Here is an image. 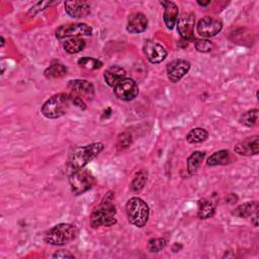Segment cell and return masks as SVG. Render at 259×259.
I'll return each mask as SVG.
<instances>
[{"mask_svg": "<svg viewBox=\"0 0 259 259\" xmlns=\"http://www.w3.org/2000/svg\"><path fill=\"white\" fill-rule=\"evenodd\" d=\"M86 44L82 37H71L65 40L63 44L64 50L69 54H77L85 48Z\"/></svg>", "mask_w": 259, "mask_h": 259, "instance_id": "24", "label": "cell"}, {"mask_svg": "<svg viewBox=\"0 0 259 259\" xmlns=\"http://www.w3.org/2000/svg\"><path fill=\"white\" fill-rule=\"evenodd\" d=\"M167 245V241L164 238H153L148 242V250L151 253H158L162 251Z\"/></svg>", "mask_w": 259, "mask_h": 259, "instance_id": "29", "label": "cell"}, {"mask_svg": "<svg viewBox=\"0 0 259 259\" xmlns=\"http://www.w3.org/2000/svg\"><path fill=\"white\" fill-rule=\"evenodd\" d=\"M208 138V133L203 127H194L186 136V141L190 144H199Z\"/></svg>", "mask_w": 259, "mask_h": 259, "instance_id": "25", "label": "cell"}, {"mask_svg": "<svg viewBox=\"0 0 259 259\" xmlns=\"http://www.w3.org/2000/svg\"><path fill=\"white\" fill-rule=\"evenodd\" d=\"M164 7L163 20L168 29H173L178 19V6L172 1H160Z\"/></svg>", "mask_w": 259, "mask_h": 259, "instance_id": "17", "label": "cell"}, {"mask_svg": "<svg viewBox=\"0 0 259 259\" xmlns=\"http://www.w3.org/2000/svg\"><path fill=\"white\" fill-rule=\"evenodd\" d=\"M223 28L221 19L213 16H204L200 18L196 24V32L201 37H212L217 35Z\"/></svg>", "mask_w": 259, "mask_h": 259, "instance_id": "9", "label": "cell"}, {"mask_svg": "<svg viewBox=\"0 0 259 259\" xmlns=\"http://www.w3.org/2000/svg\"><path fill=\"white\" fill-rule=\"evenodd\" d=\"M92 27L83 22H76V23H67L59 26L56 29V37L59 40H63L64 38H71V37H81V36H88L92 34Z\"/></svg>", "mask_w": 259, "mask_h": 259, "instance_id": "7", "label": "cell"}, {"mask_svg": "<svg viewBox=\"0 0 259 259\" xmlns=\"http://www.w3.org/2000/svg\"><path fill=\"white\" fill-rule=\"evenodd\" d=\"M0 39H1V47L3 48V47H4V42H5V39H4V37H3V36H1V37H0Z\"/></svg>", "mask_w": 259, "mask_h": 259, "instance_id": "34", "label": "cell"}, {"mask_svg": "<svg viewBox=\"0 0 259 259\" xmlns=\"http://www.w3.org/2000/svg\"><path fill=\"white\" fill-rule=\"evenodd\" d=\"M44 74L47 79L62 78L67 74V68L60 62H54L45 70Z\"/></svg>", "mask_w": 259, "mask_h": 259, "instance_id": "22", "label": "cell"}, {"mask_svg": "<svg viewBox=\"0 0 259 259\" xmlns=\"http://www.w3.org/2000/svg\"><path fill=\"white\" fill-rule=\"evenodd\" d=\"M54 258H74V255L71 254L68 250H58L53 254Z\"/></svg>", "mask_w": 259, "mask_h": 259, "instance_id": "32", "label": "cell"}, {"mask_svg": "<svg viewBox=\"0 0 259 259\" xmlns=\"http://www.w3.org/2000/svg\"><path fill=\"white\" fill-rule=\"evenodd\" d=\"M143 51L149 62L152 64H159L167 57L166 49L159 42L152 39H147L144 42Z\"/></svg>", "mask_w": 259, "mask_h": 259, "instance_id": "13", "label": "cell"}, {"mask_svg": "<svg viewBox=\"0 0 259 259\" xmlns=\"http://www.w3.org/2000/svg\"><path fill=\"white\" fill-rule=\"evenodd\" d=\"M204 157H205V152L195 151L187 158V170L190 175H193L197 172Z\"/></svg>", "mask_w": 259, "mask_h": 259, "instance_id": "23", "label": "cell"}, {"mask_svg": "<svg viewBox=\"0 0 259 259\" xmlns=\"http://www.w3.org/2000/svg\"><path fill=\"white\" fill-rule=\"evenodd\" d=\"M115 96L123 101H131L139 94V87L135 80L124 78L113 88Z\"/></svg>", "mask_w": 259, "mask_h": 259, "instance_id": "11", "label": "cell"}, {"mask_svg": "<svg viewBox=\"0 0 259 259\" xmlns=\"http://www.w3.org/2000/svg\"><path fill=\"white\" fill-rule=\"evenodd\" d=\"M69 183L73 194L80 195L91 189L96 183V180L91 171L83 168L81 170L70 173Z\"/></svg>", "mask_w": 259, "mask_h": 259, "instance_id": "6", "label": "cell"}, {"mask_svg": "<svg viewBox=\"0 0 259 259\" xmlns=\"http://www.w3.org/2000/svg\"><path fill=\"white\" fill-rule=\"evenodd\" d=\"M126 76L125 70L117 65H113L105 70L103 74V78L105 83L109 86L114 88L120 81H122Z\"/></svg>", "mask_w": 259, "mask_h": 259, "instance_id": "18", "label": "cell"}, {"mask_svg": "<svg viewBox=\"0 0 259 259\" xmlns=\"http://www.w3.org/2000/svg\"><path fill=\"white\" fill-rule=\"evenodd\" d=\"M240 122L248 127H253L259 123V111L257 108L244 112L240 117Z\"/></svg>", "mask_w": 259, "mask_h": 259, "instance_id": "26", "label": "cell"}, {"mask_svg": "<svg viewBox=\"0 0 259 259\" xmlns=\"http://www.w3.org/2000/svg\"><path fill=\"white\" fill-rule=\"evenodd\" d=\"M78 235L76 226L61 223L51 228L45 235V242L54 246H63L74 241Z\"/></svg>", "mask_w": 259, "mask_h": 259, "instance_id": "4", "label": "cell"}, {"mask_svg": "<svg viewBox=\"0 0 259 259\" xmlns=\"http://www.w3.org/2000/svg\"><path fill=\"white\" fill-rule=\"evenodd\" d=\"M104 149V145L100 142L92 143L86 146H80L73 149L69 155L66 168L72 173L83 169L89 162L96 158Z\"/></svg>", "mask_w": 259, "mask_h": 259, "instance_id": "1", "label": "cell"}, {"mask_svg": "<svg viewBox=\"0 0 259 259\" xmlns=\"http://www.w3.org/2000/svg\"><path fill=\"white\" fill-rule=\"evenodd\" d=\"M125 211L128 222L137 228H143L149 220V205L140 197L130 198L125 204Z\"/></svg>", "mask_w": 259, "mask_h": 259, "instance_id": "5", "label": "cell"}, {"mask_svg": "<svg viewBox=\"0 0 259 259\" xmlns=\"http://www.w3.org/2000/svg\"><path fill=\"white\" fill-rule=\"evenodd\" d=\"M210 3V1H207V2H200V1H197V4L200 5V6H206Z\"/></svg>", "mask_w": 259, "mask_h": 259, "instance_id": "33", "label": "cell"}, {"mask_svg": "<svg viewBox=\"0 0 259 259\" xmlns=\"http://www.w3.org/2000/svg\"><path fill=\"white\" fill-rule=\"evenodd\" d=\"M78 65L83 68V69H86V70H90V71H93V70H98L102 67L103 63L98 60V59H95V58H91V57H83V58H80L78 60Z\"/></svg>", "mask_w": 259, "mask_h": 259, "instance_id": "28", "label": "cell"}, {"mask_svg": "<svg viewBox=\"0 0 259 259\" xmlns=\"http://www.w3.org/2000/svg\"><path fill=\"white\" fill-rule=\"evenodd\" d=\"M66 13L73 18H82L90 13V4L86 1H65Z\"/></svg>", "mask_w": 259, "mask_h": 259, "instance_id": "15", "label": "cell"}, {"mask_svg": "<svg viewBox=\"0 0 259 259\" xmlns=\"http://www.w3.org/2000/svg\"><path fill=\"white\" fill-rule=\"evenodd\" d=\"M148 19L142 12H133L127 17L126 30L130 33H142L147 29Z\"/></svg>", "mask_w": 259, "mask_h": 259, "instance_id": "16", "label": "cell"}, {"mask_svg": "<svg viewBox=\"0 0 259 259\" xmlns=\"http://www.w3.org/2000/svg\"><path fill=\"white\" fill-rule=\"evenodd\" d=\"M132 141H133L132 135L125 132V133H122V134L118 135L116 146L119 149H125V148H127L132 144Z\"/></svg>", "mask_w": 259, "mask_h": 259, "instance_id": "31", "label": "cell"}, {"mask_svg": "<svg viewBox=\"0 0 259 259\" xmlns=\"http://www.w3.org/2000/svg\"><path fill=\"white\" fill-rule=\"evenodd\" d=\"M73 105L70 93H58L50 97L41 106V114L50 119H55L66 114Z\"/></svg>", "mask_w": 259, "mask_h": 259, "instance_id": "3", "label": "cell"}, {"mask_svg": "<svg viewBox=\"0 0 259 259\" xmlns=\"http://www.w3.org/2000/svg\"><path fill=\"white\" fill-rule=\"evenodd\" d=\"M112 199V192H108L101 202L92 210L90 214V226L93 229L111 227L116 224V208Z\"/></svg>", "mask_w": 259, "mask_h": 259, "instance_id": "2", "label": "cell"}, {"mask_svg": "<svg viewBox=\"0 0 259 259\" xmlns=\"http://www.w3.org/2000/svg\"><path fill=\"white\" fill-rule=\"evenodd\" d=\"M177 31L184 40H194L195 16L192 12H184L177 19Z\"/></svg>", "mask_w": 259, "mask_h": 259, "instance_id": "12", "label": "cell"}, {"mask_svg": "<svg viewBox=\"0 0 259 259\" xmlns=\"http://www.w3.org/2000/svg\"><path fill=\"white\" fill-rule=\"evenodd\" d=\"M234 151L242 156L257 155L259 152V137L252 136L244 139L235 146Z\"/></svg>", "mask_w": 259, "mask_h": 259, "instance_id": "14", "label": "cell"}, {"mask_svg": "<svg viewBox=\"0 0 259 259\" xmlns=\"http://www.w3.org/2000/svg\"><path fill=\"white\" fill-rule=\"evenodd\" d=\"M148 180V172L146 170L138 171L131 183V188L134 192H140L145 187Z\"/></svg>", "mask_w": 259, "mask_h": 259, "instance_id": "27", "label": "cell"}, {"mask_svg": "<svg viewBox=\"0 0 259 259\" xmlns=\"http://www.w3.org/2000/svg\"><path fill=\"white\" fill-rule=\"evenodd\" d=\"M232 154L229 150H220L211 154L206 159L207 166H218V165H227L232 162Z\"/></svg>", "mask_w": 259, "mask_h": 259, "instance_id": "19", "label": "cell"}, {"mask_svg": "<svg viewBox=\"0 0 259 259\" xmlns=\"http://www.w3.org/2000/svg\"><path fill=\"white\" fill-rule=\"evenodd\" d=\"M190 70V63L184 59H176L166 66L167 77L170 82H179Z\"/></svg>", "mask_w": 259, "mask_h": 259, "instance_id": "10", "label": "cell"}, {"mask_svg": "<svg viewBox=\"0 0 259 259\" xmlns=\"http://www.w3.org/2000/svg\"><path fill=\"white\" fill-rule=\"evenodd\" d=\"M68 88L71 91V95L76 96L82 100L91 101L95 96L94 86L87 80L74 79L68 83Z\"/></svg>", "mask_w": 259, "mask_h": 259, "instance_id": "8", "label": "cell"}, {"mask_svg": "<svg viewBox=\"0 0 259 259\" xmlns=\"http://www.w3.org/2000/svg\"><path fill=\"white\" fill-rule=\"evenodd\" d=\"M257 211H258V202L257 201H247V202L235 207L232 211V214L235 217L246 219V218L252 217L253 214L257 213Z\"/></svg>", "mask_w": 259, "mask_h": 259, "instance_id": "20", "label": "cell"}, {"mask_svg": "<svg viewBox=\"0 0 259 259\" xmlns=\"http://www.w3.org/2000/svg\"><path fill=\"white\" fill-rule=\"evenodd\" d=\"M194 46L196 51L199 53H207L212 49V42L208 39H196L194 41Z\"/></svg>", "mask_w": 259, "mask_h": 259, "instance_id": "30", "label": "cell"}, {"mask_svg": "<svg viewBox=\"0 0 259 259\" xmlns=\"http://www.w3.org/2000/svg\"><path fill=\"white\" fill-rule=\"evenodd\" d=\"M215 203L208 198H201L197 203V217L200 220H206L213 215Z\"/></svg>", "mask_w": 259, "mask_h": 259, "instance_id": "21", "label": "cell"}]
</instances>
